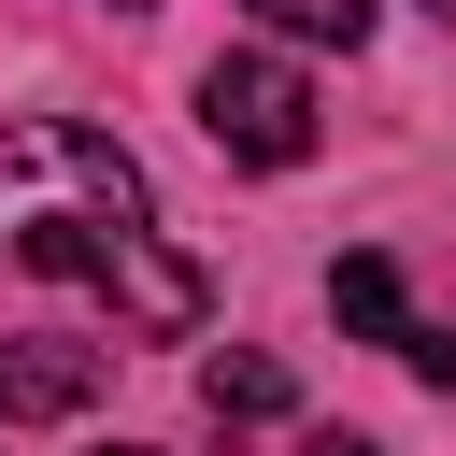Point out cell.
<instances>
[{"label":"cell","mask_w":456,"mask_h":456,"mask_svg":"<svg viewBox=\"0 0 456 456\" xmlns=\"http://www.w3.org/2000/svg\"><path fill=\"white\" fill-rule=\"evenodd\" d=\"M114 456H142V442H114Z\"/></svg>","instance_id":"cell-10"},{"label":"cell","mask_w":456,"mask_h":456,"mask_svg":"<svg viewBox=\"0 0 456 456\" xmlns=\"http://www.w3.org/2000/svg\"><path fill=\"white\" fill-rule=\"evenodd\" d=\"M0 256L57 271V285H100L142 342H185L214 314L200 256L157 242V200H142V157L71 128V114H14L0 128Z\"/></svg>","instance_id":"cell-1"},{"label":"cell","mask_w":456,"mask_h":456,"mask_svg":"<svg viewBox=\"0 0 456 456\" xmlns=\"http://www.w3.org/2000/svg\"><path fill=\"white\" fill-rule=\"evenodd\" d=\"M328 314H342L356 342H413V314H399V271H385V256H342V271H328Z\"/></svg>","instance_id":"cell-4"},{"label":"cell","mask_w":456,"mask_h":456,"mask_svg":"<svg viewBox=\"0 0 456 456\" xmlns=\"http://www.w3.org/2000/svg\"><path fill=\"white\" fill-rule=\"evenodd\" d=\"M100 342H43V328H0V428H57V413H86L100 399Z\"/></svg>","instance_id":"cell-3"},{"label":"cell","mask_w":456,"mask_h":456,"mask_svg":"<svg viewBox=\"0 0 456 456\" xmlns=\"http://www.w3.org/2000/svg\"><path fill=\"white\" fill-rule=\"evenodd\" d=\"M256 14H271L285 43H342V57L370 43V0H256Z\"/></svg>","instance_id":"cell-6"},{"label":"cell","mask_w":456,"mask_h":456,"mask_svg":"<svg viewBox=\"0 0 456 456\" xmlns=\"http://www.w3.org/2000/svg\"><path fill=\"white\" fill-rule=\"evenodd\" d=\"M399 356H413V370H428V385H456V328H413V342H399Z\"/></svg>","instance_id":"cell-7"},{"label":"cell","mask_w":456,"mask_h":456,"mask_svg":"<svg viewBox=\"0 0 456 456\" xmlns=\"http://www.w3.org/2000/svg\"><path fill=\"white\" fill-rule=\"evenodd\" d=\"M200 128H214L242 171H299V157H314V86H299L285 57H256V43H242V57H214V71H200Z\"/></svg>","instance_id":"cell-2"},{"label":"cell","mask_w":456,"mask_h":456,"mask_svg":"<svg viewBox=\"0 0 456 456\" xmlns=\"http://www.w3.org/2000/svg\"><path fill=\"white\" fill-rule=\"evenodd\" d=\"M299 456H385V442H356V428H314V442H299Z\"/></svg>","instance_id":"cell-8"},{"label":"cell","mask_w":456,"mask_h":456,"mask_svg":"<svg viewBox=\"0 0 456 456\" xmlns=\"http://www.w3.org/2000/svg\"><path fill=\"white\" fill-rule=\"evenodd\" d=\"M428 14H442V28H456V0H428Z\"/></svg>","instance_id":"cell-9"},{"label":"cell","mask_w":456,"mask_h":456,"mask_svg":"<svg viewBox=\"0 0 456 456\" xmlns=\"http://www.w3.org/2000/svg\"><path fill=\"white\" fill-rule=\"evenodd\" d=\"M200 399H214V428H271V413H285V370H271V356H214Z\"/></svg>","instance_id":"cell-5"}]
</instances>
